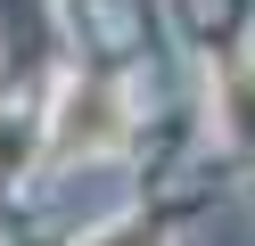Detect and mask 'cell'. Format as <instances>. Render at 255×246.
Masks as SVG:
<instances>
[{
  "label": "cell",
  "instance_id": "1",
  "mask_svg": "<svg viewBox=\"0 0 255 246\" xmlns=\"http://www.w3.org/2000/svg\"><path fill=\"white\" fill-rule=\"evenodd\" d=\"M124 98L116 82H74L66 107H58V131H50V156L74 164V156H107V148H124Z\"/></svg>",
  "mask_w": 255,
  "mask_h": 246
},
{
  "label": "cell",
  "instance_id": "2",
  "mask_svg": "<svg viewBox=\"0 0 255 246\" xmlns=\"http://www.w3.org/2000/svg\"><path fill=\"white\" fill-rule=\"evenodd\" d=\"M214 98H222V131H231L239 148H255V58H231V66H222Z\"/></svg>",
  "mask_w": 255,
  "mask_h": 246
},
{
  "label": "cell",
  "instance_id": "3",
  "mask_svg": "<svg viewBox=\"0 0 255 246\" xmlns=\"http://www.w3.org/2000/svg\"><path fill=\"white\" fill-rule=\"evenodd\" d=\"M99 246H156V238H148V230H132V238H99Z\"/></svg>",
  "mask_w": 255,
  "mask_h": 246
}]
</instances>
